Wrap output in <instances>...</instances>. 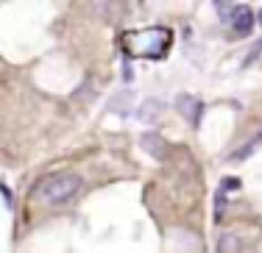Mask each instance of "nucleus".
I'll return each instance as SVG.
<instances>
[{
  "label": "nucleus",
  "mask_w": 262,
  "mask_h": 253,
  "mask_svg": "<svg viewBox=\"0 0 262 253\" xmlns=\"http://www.w3.org/2000/svg\"><path fill=\"white\" fill-rule=\"evenodd\" d=\"M78 187H81V178L73 175V172L51 175L39 189H36V200L45 203V206H59V203L70 200V197L78 192Z\"/></svg>",
  "instance_id": "1"
},
{
  "label": "nucleus",
  "mask_w": 262,
  "mask_h": 253,
  "mask_svg": "<svg viewBox=\"0 0 262 253\" xmlns=\"http://www.w3.org/2000/svg\"><path fill=\"white\" fill-rule=\"evenodd\" d=\"M176 109L182 112L187 120L192 122V125H198L201 122V112H204V103L198 100L195 95H179L176 97Z\"/></svg>",
  "instance_id": "2"
},
{
  "label": "nucleus",
  "mask_w": 262,
  "mask_h": 253,
  "mask_svg": "<svg viewBox=\"0 0 262 253\" xmlns=\"http://www.w3.org/2000/svg\"><path fill=\"white\" fill-rule=\"evenodd\" d=\"M140 145H142V150L148 153V156H154V159H165L167 156V142L159 137V134H142V139H140Z\"/></svg>",
  "instance_id": "3"
},
{
  "label": "nucleus",
  "mask_w": 262,
  "mask_h": 253,
  "mask_svg": "<svg viewBox=\"0 0 262 253\" xmlns=\"http://www.w3.org/2000/svg\"><path fill=\"white\" fill-rule=\"evenodd\" d=\"M232 26H234L237 34H251V28H254V11L248 9V6L234 9L232 11Z\"/></svg>",
  "instance_id": "4"
},
{
  "label": "nucleus",
  "mask_w": 262,
  "mask_h": 253,
  "mask_svg": "<svg viewBox=\"0 0 262 253\" xmlns=\"http://www.w3.org/2000/svg\"><path fill=\"white\" fill-rule=\"evenodd\" d=\"M217 250H221V253H234V250H243V242L234 237V234H221V237H217Z\"/></svg>",
  "instance_id": "5"
},
{
  "label": "nucleus",
  "mask_w": 262,
  "mask_h": 253,
  "mask_svg": "<svg viewBox=\"0 0 262 253\" xmlns=\"http://www.w3.org/2000/svg\"><path fill=\"white\" fill-rule=\"evenodd\" d=\"M262 145V134H259V137H254L251 142H248V145H243V147H237V150L232 153V162H243V159H248V156H251V153L254 150H257V147Z\"/></svg>",
  "instance_id": "6"
},
{
  "label": "nucleus",
  "mask_w": 262,
  "mask_h": 253,
  "mask_svg": "<svg viewBox=\"0 0 262 253\" xmlns=\"http://www.w3.org/2000/svg\"><path fill=\"white\" fill-rule=\"evenodd\" d=\"M226 6H229V0H215V9H217V11H223Z\"/></svg>",
  "instance_id": "7"
},
{
  "label": "nucleus",
  "mask_w": 262,
  "mask_h": 253,
  "mask_svg": "<svg viewBox=\"0 0 262 253\" xmlns=\"http://www.w3.org/2000/svg\"><path fill=\"white\" fill-rule=\"evenodd\" d=\"M223 187H226V189H234V187H240V181H234V178H229V181L223 184Z\"/></svg>",
  "instance_id": "8"
},
{
  "label": "nucleus",
  "mask_w": 262,
  "mask_h": 253,
  "mask_svg": "<svg viewBox=\"0 0 262 253\" xmlns=\"http://www.w3.org/2000/svg\"><path fill=\"white\" fill-rule=\"evenodd\" d=\"M259 26H262V11H259Z\"/></svg>",
  "instance_id": "9"
}]
</instances>
